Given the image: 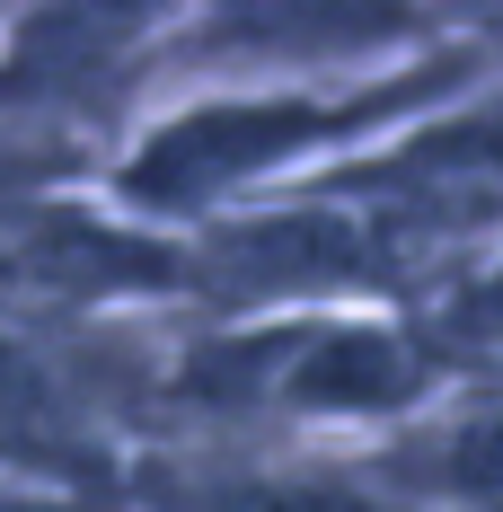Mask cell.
I'll use <instances>...</instances> for the list:
<instances>
[{
  "label": "cell",
  "instance_id": "1",
  "mask_svg": "<svg viewBox=\"0 0 503 512\" xmlns=\"http://www.w3.org/2000/svg\"><path fill=\"white\" fill-rule=\"evenodd\" d=\"M503 62L486 18H459L442 45L406 53L389 71L362 80H248V89H186L159 98L98 168V204L124 221H151L195 239L212 221L248 204H274L309 177L345 168V159L398 142L415 124L451 115L459 98L495 89Z\"/></svg>",
  "mask_w": 503,
  "mask_h": 512
},
{
  "label": "cell",
  "instance_id": "2",
  "mask_svg": "<svg viewBox=\"0 0 503 512\" xmlns=\"http://www.w3.org/2000/svg\"><path fill=\"white\" fill-rule=\"evenodd\" d=\"M98 512H398L353 451L292 442H133Z\"/></svg>",
  "mask_w": 503,
  "mask_h": 512
},
{
  "label": "cell",
  "instance_id": "3",
  "mask_svg": "<svg viewBox=\"0 0 503 512\" xmlns=\"http://www.w3.org/2000/svg\"><path fill=\"white\" fill-rule=\"evenodd\" d=\"M353 468L398 512H503V380H451L424 415L362 442Z\"/></svg>",
  "mask_w": 503,
  "mask_h": 512
},
{
  "label": "cell",
  "instance_id": "4",
  "mask_svg": "<svg viewBox=\"0 0 503 512\" xmlns=\"http://www.w3.org/2000/svg\"><path fill=\"white\" fill-rule=\"evenodd\" d=\"M98 168H106V151H89V142L0 124V239L27 230L36 212L71 204V195H98Z\"/></svg>",
  "mask_w": 503,
  "mask_h": 512
}]
</instances>
